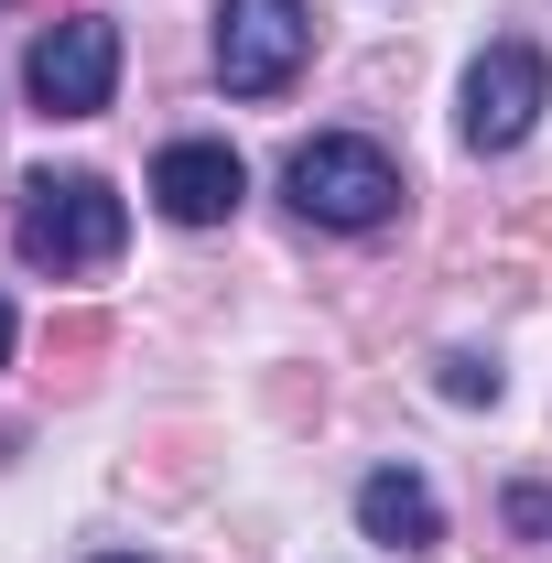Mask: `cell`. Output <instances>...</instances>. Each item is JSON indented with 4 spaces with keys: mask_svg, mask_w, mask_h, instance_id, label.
<instances>
[{
    "mask_svg": "<svg viewBox=\"0 0 552 563\" xmlns=\"http://www.w3.org/2000/svg\"><path fill=\"white\" fill-rule=\"evenodd\" d=\"M131 239V207L109 174H22V207H11V250L33 272H109Z\"/></svg>",
    "mask_w": 552,
    "mask_h": 563,
    "instance_id": "cell-1",
    "label": "cell"
},
{
    "mask_svg": "<svg viewBox=\"0 0 552 563\" xmlns=\"http://www.w3.org/2000/svg\"><path fill=\"white\" fill-rule=\"evenodd\" d=\"M281 196L314 217V228H390L401 217V163L379 152V141H357V131H314V141H292V163H281Z\"/></svg>",
    "mask_w": 552,
    "mask_h": 563,
    "instance_id": "cell-2",
    "label": "cell"
},
{
    "mask_svg": "<svg viewBox=\"0 0 552 563\" xmlns=\"http://www.w3.org/2000/svg\"><path fill=\"white\" fill-rule=\"evenodd\" d=\"M22 87H33L44 120H98V109L120 98V22H109V11H66V22H44L33 55H22Z\"/></svg>",
    "mask_w": 552,
    "mask_h": 563,
    "instance_id": "cell-3",
    "label": "cell"
},
{
    "mask_svg": "<svg viewBox=\"0 0 552 563\" xmlns=\"http://www.w3.org/2000/svg\"><path fill=\"white\" fill-rule=\"evenodd\" d=\"M314 55V11L303 0H217V87L228 98H281Z\"/></svg>",
    "mask_w": 552,
    "mask_h": 563,
    "instance_id": "cell-4",
    "label": "cell"
},
{
    "mask_svg": "<svg viewBox=\"0 0 552 563\" xmlns=\"http://www.w3.org/2000/svg\"><path fill=\"white\" fill-rule=\"evenodd\" d=\"M542 109H552V55L542 44H487L477 66H466L455 131H466V152H520V141L542 131Z\"/></svg>",
    "mask_w": 552,
    "mask_h": 563,
    "instance_id": "cell-5",
    "label": "cell"
},
{
    "mask_svg": "<svg viewBox=\"0 0 552 563\" xmlns=\"http://www.w3.org/2000/svg\"><path fill=\"white\" fill-rule=\"evenodd\" d=\"M239 196H250V163H239L228 141H163L152 207L174 217V228H217V217H239Z\"/></svg>",
    "mask_w": 552,
    "mask_h": 563,
    "instance_id": "cell-6",
    "label": "cell"
},
{
    "mask_svg": "<svg viewBox=\"0 0 552 563\" xmlns=\"http://www.w3.org/2000/svg\"><path fill=\"white\" fill-rule=\"evenodd\" d=\"M357 531H368L379 553H433V542H444V498L422 488L412 466H368V477H357Z\"/></svg>",
    "mask_w": 552,
    "mask_h": 563,
    "instance_id": "cell-7",
    "label": "cell"
},
{
    "mask_svg": "<svg viewBox=\"0 0 552 563\" xmlns=\"http://www.w3.org/2000/svg\"><path fill=\"white\" fill-rule=\"evenodd\" d=\"M498 520H509V542H552V488L542 477H509L498 488Z\"/></svg>",
    "mask_w": 552,
    "mask_h": 563,
    "instance_id": "cell-8",
    "label": "cell"
},
{
    "mask_svg": "<svg viewBox=\"0 0 552 563\" xmlns=\"http://www.w3.org/2000/svg\"><path fill=\"white\" fill-rule=\"evenodd\" d=\"M444 401H498V357L455 347V357H444Z\"/></svg>",
    "mask_w": 552,
    "mask_h": 563,
    "instance_id": "cell-9",
    "label": "cell"
},
{
    "mask_svg": "<svg viewBox=\"0 0 552 563\" xmlns=\"http://www.w3.org/2000/svg\"><path fill=\"white\" fill-rule=\"evenodd\" d=\"M11 347H22V325H11V303H0V368H11Z\"/></svg>",
    "mask_w": 552,
    "mask_h": 563,
    "instance_id": "cell-10",
    "label": "cell"
},
{
    "mask_svg": "<svg viewBox=\"0 0 552 563\" xmlns=\"http://www.w3.org/2000/svg\"><path fill=\"white\" fill-rule=\"evenodd\" d=\"M98 563H141V553H98Z\"/></svg>",
    "mask_w": 552,
    "mask_h": 563,
    "instance_id": "cell-11",
    "label": "cell"
}]
</instances>
